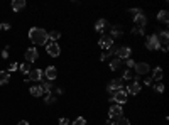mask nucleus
Listing matches in <instances>:
<instances>
[{"label": "nucleus", "mask_w": 169, "mask_h": 125, "mask_svg": "<svg viewBox=\"0 0 169 125\" xmlns=\"http://www.w3.org/2000/svg\"><path fill=\"white\" fill-rule=\"evenodd\" d=\"M29 39H31V42H34L37 46H46V42H48V32L44 29H41V27H32L29 31Z\"/></svg>", "instance_id": "nucleus-1"}, {"label": "nucleus", "mask_w": 169, "mask_h": 125, "mask_svg": "<svg viewBox=\"0 0 169 125\" xmlns=\"http://www.w3.org/2000/svg\"><path fill=\"white\" fill-rule=\"evenodd\" d=\"M46 51H48V54L51 56V58H57L61 52L59 46H57V42H53V41H48L46 42Z\"/></svg>", "instance_id": "nucleus-2"}, {"label": "nucleus", "mask_w": 169, "mask_h": 125, "mask_svg": "<svg viewBox=\"0 0 169 125\" xmlns=\"http://www.w3.org/2000/svg\"><path fill=\"white\" fill-rule=\"evenodd\" d=\"M122 90V80H112L108 85V88H107V91L110 93V100L113 98V95L117 93V91Z\"/></svg>", "instance_id": "nucleus-3"}, {"label": "nucleus", "mask_w": 169, "mask_h": 125, "mask_svg": "<svg viewBox=\"0 0 169 125\" xmlns=\"http://www.w3.org/2000/svg\"><path fill=\"white\" fill-rule=\"evenodd\" d=\"M141 90H142V86H141V83H139V78L135 76L134 80H132V83L127 86V93H130V95H139L141 93Z\"/></svg>", "instance_id": "nucleus-4"}, {"label": "nucleus", "mask_w": 169, "mask_h": 125, "mask_svg": "<svg viewBox=\"0 0 169 125\" xmlns=\"http://www.w3.org/2000/svg\"><path fill=\"white\" fill-rule=\"evenodd\" d=\"M117 59H120V61H124V59H129L130 58V54H132V49L129 48V46H122V48H118L117 49Z\"/></svg>", "instance_id": "nucleus-5"}, {"label": "nucleus", "mask_w": 169, "mask_h": 125, "mask_svg": "<svg viewBox=\"0 0 169 125\" xmlns=\"http://www.w3.org/2000/svg\"><path fill=\"white\" fill-rule=\"evenodd\" d=\"M146 48L149 49V51H156V49H159V41H157V34H152V35H149V37L146 39Z\"/></svg>", "instance_id": "nucleus-6"}, {"label": "nucleus", "mask_w": 169, "mask_h": 125, "mask_svg": "<svg viewBox=\"0 0 169 125\" xmlns=\"http://www.w3.org/2000/svg\"><path fill=\"white\" fill-rule=\"evenodd\" d=\"M108 115H110V119H120V117H124V108H122V105H117V103H115L113 106H110Z\"/></svg>", "instance_id": "nucleus-7"}, {"label": "nucleus", "mask_w": 169, "mask_h": 125, "mask_svg": "<svg viewBox=\"0 0 169 125\" xmlns=\"http://www.w3.org/2000/svg\"><path fill=\"white\" fill-rule=\"evenodd\" d=\"M127 98H129V96H127V91H125V90H120V91H117V93H115L113 95V102H117V105H124V103L125 102H127Z\"/></svg>", "instance_id": "nucleus-8"}, {"label": "nucleus", "mask_w": 169, "mask_h": 125, "mask_svg": "<svg viewBox=\"0 0 169 125\" xmlns=\"http://www.w3.org/2000/svg\"><path fill=\"white\" fill-rule=\"evenodd\" d=\"M98 44H100V48H102V49H105V51H107V49H110L113 46V37H112V35H103V37L100 39Z\"/></svg>", "instance_id": "nucleus-9"}, {"label": "nucleus", "mask_w": 169, "mask_h": 125, "mask_svg": "<svg viewBox=\"0 0 169 125\" xmlns=\"http://www.w3.org/2000/svg\"><path fill=\"white\" fill-rule=\"evenodd\" d=\"M41 78H42V71L37 69V68L31 69L27 74V81H41Z\"/></svg>", "instance_id": "nucleus-10"}, {"label": "nucleus", "mask_w": 169, "mask_h": 125, "mask_svg": "<svg viewBox=\"0 0 169 125\" xmlns=\"http://www.w3.org/2000/svg\"><path fill=\"white\" fill-rule=\"evenodd\" d=\"M42 74H46V78H48V81H54L57 78V69L56 66H48L46 68V71Z\"/></svg>", "instance_id": "nucleus-11"}, {"label": "nucleus", "mask_w": 169, "mask_h": 125, "mask_svg": "<svg viewBox=\"0 0 169 125\" xmlns=\"http://www.w3.org/2000/svg\"><path fill=\"white\" fill-rule=\"evenodd\" d=\"M134 69H135V73H137V76H141V74H147V73H149L150 68H149V64H147V63H135Z\"/></svg>", "instance_id": "nucleus-12"}, {"label": "nucleus", "mask_w": 169, "mask_h": 125, "mask_svg": "<svg viewBox=\"0 0 169 125\" xmlns=\"http://www.w3.org/2000/svg\"><path fill=\"white\" fill-rule=\"evenodd\" d=\"M37 56H39V52H37V49H36V48H29L27 51H26L27 63H34L36 59H37Z\"/></svg>", "instance_id": "nucleus-13"}, {"label": "nucleus", "mask_w": 169, "mask_h": 125, "mask_svg": "<svg viewBox=\"0 0 169 125\" xmlns=\"http://www.w3.org/2000/svg\"><path fill=\"white\" fill-rule=\"evenodd\" d=\"M134 24H135L137 27H141V29H144V27H146V24H147L146 14H139V15H135V17H134Z\"/></svg>", "instance_id": "nucleus-14"}, {"label": "nucleus", "mask_w": 169, "mask_h": 125, "mask_svg": "<svg viewBox=\"0 0 169 125\" xmlns=\"http://www.w3.org/2000/svg\"><path fill=\"white\" fill-rule=\"evenodd\" d=\"M108 27V22H107L105 19H100V20H96V24H95V29L98 31V32H105V29Z\"/></svg>", "instance_id": "nucleus-15"}, {"label": "nucleus", "mask_w": 169, "mask_h": 125, "mask_svg": "<svg viewBox=\"0 0 169 125\" xmlns=\"http://www.w3.org/2000/svg\"><path fill=\"white\" fill-rule=\"evenodd\" d=\"M24 7H26V0H14L12 2V10L14 12H19V10H22Z\"/></svg>", "instance_id": "nucleus-16"}, {"label": "nucleus", "mask_w": 169, "mask_h": 125, "mask_svg": "<svg viewBox=\"0 0 169 125\" xmlns=\"http://www.w3.org/2000/svg\"><path fill=\"white\" fill-rule=\"evenodd\" d=\"M157 41H159V46H161V44H167V41H169V32H167V31L159 32V34H157Z\"/></svg>", "instance_id": "nucleus-17"}, {"label": "nucleus", "mask_w": 169, "mask_h": 125, "mask_svg": "<svg viewBox=\"0 0 169 125\" xmlns=\"http://www.w3.org/2000/svg\"><path fill=\"white\" fill-rule=\"evenodd\" d=\"M10 81V73L9 71H0V85H7Z\"/></svg>", "instance_id": "nucleus-18"}, {"label": "nucleus", "mask_w": 169, "mask_h": 125, "mask_svg": "<svg viewBox=\"0 0 169 125\" xmlns=\"http://www.w3.org/2000/svg\"><path fill=\"white\" fill-rule=\"evenodd\" d=\"M157 20H159V22L167 24V20H169V14H167V10H161V12L157 14Z\"/></svg>", "instance_id": "nucleus-19"}, {"label": "nucleus", "mask_w": 169, "mask_h": 125, "mask_svg": "<svg viewBox=\"0 0 169 125\" xmlns=\"http://www.w3.org/2000/svg\"><path fill=\"white\" fill-rule=\"evenodd\" d=\"M163 69H161V68H156V69H154V73H152V81H161L163 80Z\"/></svg>", "instance_id": "nucleus-20"}, {"label": "nucleus", "mask_w": 169, "mask_h": 125, "mask_svg": "<svg viewBox=\"0 0 169 125\" xmlns=\"http://www.w3.org/2000/svg\"><path fill=\"white\" fill-rule=\"evenodd\" d=\"M41 90H42V93H49L51 91V88H53V85H51V81H41Z\"/></svg>", "instance_id": "nucleus-21"}, {"label": "nucleus", "mask_w": 169, "mask_h": 125, "mask_svg": "<svg viewBox=\"0 0 169 125\" xmlns=\"http://www.w3.org/2000/svg\"><path fill=\"white\" fill-rule=\"evenodd\" d=\"M122 34H124L122 26H113V27H112V37H120Z\"/></svg>", "instance_id": "nucleus-22"}, {"label": "nucleus", "mask_w": 169, "mask_h": 125, "mask_svg": "<svg viewBox=\"0 0 169 125\" xmlns=\"http://www.w3.org/2000/svg\"><path fill=\"white\" fill-rule=\"evenodd\" d=\"M61 37V32H57V31H53V32H48V41H53V42H56L57 39Z\"/></svg>", "instance_id": "nucleus-23"}, {"label": "nucleus", "mask_w": 169, "mask_h": 125, "mask_svg": "<svg viewBox=\"0 0 169 125\" xmlns=\"http://www.w3.org/2000/svg\"><path fill=\"white\" fill-rule=\"evenodd\" d=\"M29 91H31V95H32V96H42V95H44L39 85H37V86H31V90H29Z\"/></svg>", "instance_id": "nucleus-24"}, {"label": "nucleus", "mask_w": 169, "mask_h": 125, "mask_svg": "<svg viewBox=\"0 0 169 125\" xmlns=\"http://www.w3.org/2000/svg\"><path fill=\"white\" fill-rule=\"evenodd\" d=\"M19 69L22 71V73L29 74V71H31V63H22V64H19Z\"/></svg>", "instance_id": "nucleus-25"}, {"label": "nucleus", "mask_w": 169, "mask_h": 125, "mask_svg": "<svg viewBox=\"0 0 169 125\" xmlns=\"http://www.w3.org/2000/svg\"><path fill=\"white\" fill-rule=\"evenodd\" d=\"M120 64H122V61H120V59H117V58H115L113 61L110 63V69H112V71H117L118 68H120Z\"/></svg>", "instance_id": "nucleus-26"}, {"label": "nucleus", "mask_w": 169, "mask_h": 125, "mask_svg": "<svg viewBox=\"0 0 169 125\" xmlns=\"http://www.w3.org/2000/svg\"><path fill=\"white\" fill-rule=\"evenodd\" d=\"M115 125H130V120H129V119H125V117H120V119H117Z\"/></svg>", "instance_id": "nucleus-27"}, {"label": "nucleus", "mask_w": 169, "mask_h": 125, "mask_svg": "<svg viewBox=\"0 0 169 125\" xmlns=\"http://www.w3.org/2000/svg\"><path fill=\"white\" fill-rule=\"evenodd\" d=\"M71 125H86V120L83 119V117H78V119L74 120V122L71 123Z\"/></svg>", "instance_id": "nucleus-28"}, {"label": "nucleus", "mask_w": 169, "mask_h": 125, "mask_svg": "<svg viewBox=\"0 0 169 125\" xmlns=\"http://www.w3.org/2000/svg\"><path fill=\"white\" fill-rule=\"evenodd\" d=\"M124 80H134V74H132V69H127L124 73Z\"/></svg>", "instance_id": "nucleus-29"}, {"label": "nucleus", "mask_w": 169, "mask_h": 125, "mask_svg": "<svg viewBox=\"0 0 169 125\" xmlns=\"http://www.w3.org/2000/svg\"><path fill=\"white\" fill-rule=\"evenodd\" d=\"M154 90H156L157 93H163V91H164V85L163 83H156V85H154Z\"/></svg>", "instance_id": "nucleus-30"}, {"label": "nucleus", "mask_w": 169, "mask_h": 125, "mask_svg": "<svg viewBox=\"0 0 169 125\" xmlns=\"http://www.w3.org/2000/svg\"><path fill=\"white\" fill-rule=\"evenodd\" d=\"M46 103H48V105H51V103H56V96H46Z\"/></svg>", "instance_id": "nucleus-31"}, {"label": "nucleus", "mask_w": 169, "mask_h": 125, "mask_svg": "<svg viewBox=\"0 0 169 125\" xmlns=\"http://www.w3.org/2000/svg\"><path fill=\"white\" fill-rule=\"evenodd\" d=\"M129 12L132 14V17H135V15H139V14H142V10L141 9H130Z\"/></svg>", "instance_id": "nucleus-32"}, {"label": "nucleus", "mask_w": 169, "mask_h": 125, "mask_svg": "<svg viewBox=\"0 0 169 125\" xmlns=\"http://www.w3.org/2000/svg\"><path fill=\"white\" fill-rule=\"evenodd\" d=\"M127 66L130 68V69H134V68H135V61H134V59H130V58H129V59H127Z\"/></svg>", "instance_id": "nucleus-33"}, {"label": "nucleus", "mask_w": 169, "mask_h": 125, "mask_svg": "<svg viewBox=\"0 0 169 125\" xmlns=\"http://www.w3.org/2000/svg\"><path fill=\"white\" fill-rule=\"evenodd\" d=\"M132 32H134V34H144V32H146V29H141V27H135V29H132Z\"/></svg>", "instance_id": "nucleus-34"}, {"label": "nucleus", "mask_w": 169, "mask_h": 125, "mask_svg": "<svg viewBox=\"0 0 169 125\" xmlns=\"http://www.w3.org/2000/svg\"><path fill=\"white\" fill-rule=\"evenodd\" d=\"M2 58H3V59H7V58H9V46H7V48L2 51Z\"/></svg>", "instance_id": "nucleus-35"}, {"label": "nucleus", "mask_w": 169, "mask_h": 125, "mask_svg": "<svg viewBox=\"0 0 169 125\" xmlns=\"http://www.w3.org/2000/svg\"><path fill=\"white\" fill-rule=\"evenodd\" d=\"M59 125H70V120L66 117H63V119H59Z\"/></svg>", "instance_id": "nucleus-36"}, {"label": "nucleus", "mask_w": 169, "mask_h": 125, "mask_svg": "<svg viewBox=\"0 0 169 125\" xmlns=\"http://www.w3.org/2000/svg\"><path fill=\"white\" fill-rule=\"evenodd\" d=\"M15 69H19V64L12 63V64H10V71H15ZM10 71H9V73H10Z\"/></svg>", "instance_id": "nucleus-37"}, {"label": "nucleus", "mask_w": 169, "mask_h": 125, "mask_svg": "<svg viewBox=\"0 0 169 125\" xmlns=\"http://www.w3.org/2000/svg\"><path fill=\"white\" fill-rule=\"evenodd\" d=\"M0 27H2V29H5V31H10V24H7V22L0 24Z\"/></svg>", "instance_id": "nucleus-38"}, {"label": "nucleus", "mask_w": 169, "mask_h": 125, "mask_svg": "<svg viewBox=\"0 0 169 125\" xmlns=\"http://www.w3.org/2000/svg\"><path fill=\"white\" fill-rule=\"evenodd\" d=\"M105 59H108V54H107V51L103 52L102 56H100V61H105Z\"/></svg>", "instance_id": "nucleus-39"}, {"label": "nucleus", "mask_w": 169, "mask_h": 125, "mask_svg": "<svg viewBox=\"0 0 169 125\" xmlns=\"http://www.w3.org/2000/svg\"><path fill=\"white\" fill-rule=\"evenodd\" d=\"M159 48H161V49H163V51H164V52H166V51H167V49H169V46H167V44H161V46H159Z\"/></svg>", "instance_id": "nucleus-40"}, {"label": "nucleus", "mask_w": 169, "mask_h": 125, "mask_svg": "<svg viewBox=\"0 0 169 125\" xmlns=\"http://www.w3.org/2000/svg\"><path fill=\"white\" fill-rule=\"evenodd\" d=\"M146 85H152V78H146V81H144Z\"/></svg>", "instance_id": "nucleus-41"}, {"label": "nucleus", "mask_w": 169, "mask_h": 125, "mask_svg": "<svg viewBox=\"0 0 169 125\" xmlns=\"http://www.w3.org/2000/svg\"><path fill=\"white\" fill-rule=\"evenodd\" d=\"M17 125H29V122H26V120H20V122L17 123Z\"/></svg>", "instance_id": "nucleus-42"}, {"label": "nucleus", "mask_w": 169, "mask_h": 125, "mask_svg": "<svg viewBox=\"0 0 169 125\" xmlns=\"http://www.w3.org/2000/svg\"><path fill=\"white\" fill-rule=\"evenodd\" d=\"M105 125H115V122H112V120H107Z\"/></svg>", "instance_id": "nucleus-43"}, {"label": "nucleus", "mask_w": 169, "mask_h": 125, "mask_svg": "<svg viewBox=\"0 0 169 125\" xmlns=\"http://www.w3.org/2000/svg\"><path fill=\"white\" fill-rule=\"evenodd\" d=\"M0 29H2V27H0Z\"/></svg>", "instance_id": "nucleus-44"}]
</instances>
